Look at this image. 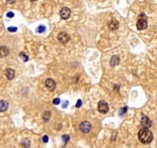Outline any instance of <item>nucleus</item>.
<instances>
[{"label": "nucleus", "mask_w": 157, "mask_h": 148, "mask_svg": "<svg viewBox=\"0 0 157 148\" xmlns=\"http://www.w3.org/2000/svg\"><path fill=\"white\" fill-rule=\"evenodd\" d=\"M138 138L142 144H149L153 140V133L148 130V128H143L140 130Z\"/></svg>", "instance_id": "obj_1"}, {"label": "nucleus", "mask_w": 157, "mask_h": 148, "mask_svg": "<svg viewBox=\"0 0 157 148\" xmlns=\"http://www.w3.org/2000/svg\"><path fill=\"white\" fill-rule=\"evenodd\" d=\"M147 26V17L144 13H142L139 16L138 18L137 24H136V27L139 31H142V30L146 29Z\"/></svg>", "instance_id": "obj_2"}, {"label": "nucleus", "mask_w": 157, "mask_h": 148, "mask_svg": "<svg viewBox=\"0 0 157 148\" xmlns=\"http://www.w3.org/2000/svg\"><path fill=\"white\" fill-rule=\"evenodd\" d=\"M98 110L100 113H103V114H106V113L108 112V110H109V107H108V104L107 102L105 101H100L98 104Z\"/></svg>", "instance_id": "obj_3"}, {"label": "nucleus", "mask_w": 157, "mask_h": 148, "mask_svg": "<svg viewBox=\"0 0 157 148\" xmlns=\"http://www.w3.org/2000/svg\"><path fill=\"white\" fill-rule=\"evenodd\" d=\"M91 129H92L91 124L88 123V122H87V121L82 122V123H80V131H82V132H84V133L89 132V131H91Z\"/></svg>", "instance_id": "obj_4"}, {"label": "nucleus", "mask_w": 157, "mask_h": 148, "mask_svg": "<svg viewBox=\"0 0 157 148\" xmlns=\"http://www.w3.org/2000/svg\"><path fill=\"white\" fill-rule=\"evenodd\" d=\"M140 124L144 128H150L152 126V122L148 117L146 116H142V120H140Z\"/></svg>", "instance_id": "obj_5"}, {"label": "nucleus", "mask_w": 157, "mask_h": 148, "mask_svg": "<svg viewBox=\"0 0 157 148\" xmlns=\"http://www.w3.org/2000/svg\"><path fill=\"white\" fill-rule=\"evenodd\" d=\"M71 16V10L67 7H64L60 11V17L63 19H67Z\"/></svg>", "instance_id": "obj_6"}, {"label": "nucleus", "mask_w": 157, "mask_h": 148, "mask_svg": "<svg viewBox=\"0 0 157 148\" xmlns=\"http://www.w3.org/2000/svg\"><path fill=\"white\" fill-rule=\"evenodd\" d=\"M45 86L50 91H53L56 88V83L52 79H47L45 81Z\"/></svg>", "instance_id": "obj_7"}, {"label": "nucleus", "mask_w": 157, "mask_h": 148, "mask_svg": "<svg viewBox=\"0 0 157 148\" xmlns=\"http://www.w3.org/2000/svg\"><path fill=\"white\" fill-rule=\"evenodd\" d=\"M119 25H120V23L118 20L116 19H112V20H110V22L108 23V27L111 29V30H117L118 28H119Z\"/></svg>", "instance_id": "obj_8"}, {"label": "nucleus", "mask_w": 157, "mask_h": 148, "mask_svg": "<svg viewBox=\"0 0 157 148\" xmlns=\"http://www.w3.org/2000/svg\"><path fill=\"white\" fill-rule=\"evenodd\" d=\"M58 40L62 43H66L69 40V35L66 33H60L58 36Z\"/></svg>", "instance_id": "obj_9"}, {"label": "nucleus", "mask_w": 157, "mask_h": 148, "mask_svg": "<svg viewBox=\"0 0 157 148\" xmlns=\"http://www.w3.org/2000/svg\"><path fill=\"white\" fill-rule=\"evenodd\" d=\"M5 75L8 80H12L15 77V71L12 68H7L5 71Z\"/></svg>", "instance_id": "obj_10"}, {"label": "nucleus", "mask_w": 157, "mask_h": 148, "mask_svg": "<svg viewBox=\"0 0 157 148\" xmlns=\"http://www.w3.org/2000/svg\"><path fill=\"white\" fill-rule=\"evenodd\" d=\"M10 54L8 47H0V57H6Z\"/></svg>", "instance_id": "obj_11"}, {"label": "nucleus", "mask_w": 157, "mask_h": 148, "mask_svg": "<svg viewBox=\"0 0 157 148\" xmlns=\"http://www.w3.org/2000/svg\"><path fill=\"white\" fill-rule=\"evenodd\" d=\"M8 107H9V104H8L7 102L4 101V100L0 101V111H1V112L5 111V110L8 109Z\"/></svg>", "instance_id": "obj_12"}, {"label": "nucleus", "mask_w": 157, "mask_h": 148, "mask_svg": "<svg viewBox=\"0 0 157 148\" xmlns=\"http://www.w3.org/2000/svg\"><path fill=\"white\" fill-rule=\"evenodd\" d=\"M120 63V58L117 56V55H114L110 60V65L111 66H116Z\"/></svg>", "instance_id": "obj_13"}, {"label": "nucleus", "mask_w": 157, "mask_h": 148, "mask_svg": "<svg viewBox=\"0 0 157 148\" xmlns=\"http://www.w3.org/2000/svg\"><path fill=\"white\" fill-rule=\"evenodd\" d=\"M19 57H20V59H21L24 62L28 61V60H29V57L27 56V55L25 54L24 52H21V53H20V54H19Z\"/></svg>", "instance_id": "obj_14"}, {"label": "nucleus", "mask_w": 157, "mask_h": 148, "mask_svg": "<svg viewBox=\"0 0 157 148\" xmlns=\"http://www.w3.org/2000/svg\"><path fill=\"white\" fill-rule=\"evenodd\" d=\"M43 119L45 120V122L48 121V120L50 119V117H51V113L49 111H45L44 112V114H43Z\"/></svg>", "instance_id": "obj_15"}, {"label": "nucleus", "mask_w": 157, "mask_h": 148, "mask_svg": "<svg viewBox=\"0 0 157 148\" xmlns=\"http://www.w3.org/2000/svg\"><path fill=\"white\" fill-rule=\"evenodd\" d=\"M45 32V25H39V26L37 28V33H43Z\"/></svg>", "instance_id": "obj_16"}, {"label": "nucleus", "mask_w": 157, "mask_h": 148, "mask_svg": "<svg viewBox=\"0 0 157 148\" xmlns=\"http://www.w3.org/2000/svg\"><path fill=\"white\" fill-rule=\"evenodd\" d=\"M21 145L25 147H29L30 146V141L28 139H24L22 141Z\"/></svg>", "instance_id": "obj_17"}, {"label": "nucleus", "mask_w": 157, "mask_h": 148, "mask_svg": "<svg viewBox=\"0 0 157 148\" xmlns=\"http://www.w3.org/2000/svg\"><path fill=\"white\" fill-rule=\"evenodd\" d=\"M62 139L64 140L65 144H66V143L69 141V139H70V137H69L68 135H64V136H62Z\"/></svg>", "instance_id": "obj_18"}, {"label": "nucleus", "mask_w": 157, "mask_h": 148, "mask_svg": "<svg viewBox=\"0 0 157 148\" xmlns=\"http://www.w3.org/2000/svg\"><path fill=\"white\" fill-rule=\"evenodd\" d=\"M127 110H128V107H125V108H122L121 110H120V112H119V115L120 116H122V115H124L125 113L127 112Z\"/></svg>", "instance_id": "obj_19"}, {"label": "nucleus", "mask_w": 157, "mask_h": 148, "mask_svg": "<svg viewBox=\"0 0 157 148\" xmlns=\"http://www.w3.org/2000/svg\"><path fill=\"white\" fill-rule=\"evenodd\" d=\"M52 103H53V104L55 105H59V103H60V99L59 98H55L53 101H52Z\"/></svg>", "instance_id": "obj_20"}, {"label": "nucleus", "mask_w": 157, "mask_h": 148, "mask_svg": "<svg viewBox=\"0 0 157 148\" xmlns=\"http://www.w3.org/2000/svg\"><path fill=\"white\" fill-rule=\"evenodd\" d=\"M81 104H82V101L80 100V99H78V102H77V103H76V107H77V108H80V106H81Z\"/></svg>", "instance_id": "obj_21"}, {"label": "nucleus", "mask_w": 157, "mask_h": 148, "mask_svg": "<svg viewBox=\"0 0 157 148\" xmlns=\"http://www.w3.org/2000/svg\"><path fill=\"white\" fill-rule=\"evenodd\" d=\"M17 27H14V26H13V27H9V28H8V31L9 32H17Z\"/></svg>", "instance_id": "obj_22"}, {"label": "nucleus", "mask_w": 157, "mask_h": 148, "mask_svg": "<svg viewBox=\"0 0 157 148\" xmlns=\"http://www.w3.org/2000/svg\"><path fill=\"white\" fill-rule=\"evenodd\" d=\"M68 103H69V102H68V101H65V103H63V104H62V107H63L64 109H66V107H67Z\"/></svg>", "instance_id": "obj_23"}, {"label": "nucleus", "mask_w": 157, "mask_h": 148, "mask_svg": "<svg viewBox=\"0 0 157 148\" xmlns=\"http://www.w3.org/2000/svg\"><path fill=\"white\" fill-rule=\"evenodd\" d=\"M42 139H43V142H44V143H47V142H48V139H49V138H48L47 136H44Z\"/></svg>", "instance_id": "obj_24"}, {"label": "nucleus", "mask_w": 157, "mask_h": 148, "mask_svg": "<svg viewBox=\"0 0 157 148\" xmlns=\"http://www.w3.org/2000/svg\"><path fill=\"white\" fill-rule=\"evenodd\" d=\"M7 17H8V18H12V17H14V13L11 12V11H10V12L7 13Z\"/></svg>", "instance_id": "obj_25"}, {"label": "nucleus", "mask_w": 157, "mask_h": 148, "mask_svg": "<svg viewBox=\"0 0 157 148\" xmlns=\"http://www.w3.org/2000/svg\"><path fill=\"white\" fill-rule=\"evenodd\" d=\"M6 2L9 4H14L15 2H16V0H6Z\"/></svg>", "instance_id": "obj_26"}, {"label": "nucleus", "mask_w": 157, "mask_h": 148, "mask_svg": "<svg viewBox=\"0 0 157 148\" xmlns=\"http://www.w3.org/2000/svg\"><path fill=\"white\" fill-rule=\"evenodd\" d=\"M31 1H32V2H34V1H37V0H31Z\"/></svg>", "instance_id": "obj_27"}]
</instances>
